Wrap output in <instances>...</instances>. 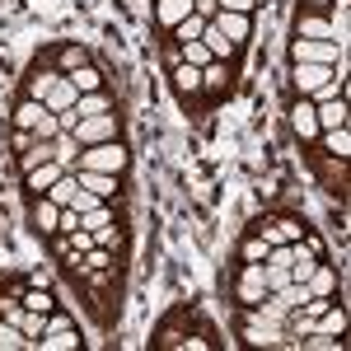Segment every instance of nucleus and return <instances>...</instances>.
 Here are the masks:
<instances>
[{
    "label": "nucleus",
    "mask_w": 351,
    "mask_h": 351,
    "mask_svg": "<svg viewBox=\"0 0 351 351\" xmlns=\"http://www.w3.org/2000/svg\"><path fill=\"white\" fill-rule=\"evenodd\" d=\"M127 164H132V150H127L122 141L84 145L80 155H75V169H94V173H112V178H122V173H127Z\"/></svg>",
    "instance_id": "1"
},
{
    "label": "nucleus",
    "mask_w": 351,
    "mask_h": 351,
    "mask_svg": "<svg viewBox=\"0 0 351 351\" xmlns=\"http://www.w3.org/2000/svg\"><path fill=\"white\" fill-rule=\"evenodd\" d=\"M234 300H239L243 309H253V304H263V300H267L263 263H239V271H234Z\"/></svg>",
    "instance_id": "2"
},
{
    "label": "nucleus",
    "mask_w": 351,
    "mask_h": 351,
    "mask_svg": "<svg viewBox=\"0 0 351 351\" xmlns=\"http://www.w3.org/2000/svg\"><path fill=\"white\" fill-rule=\"evenodd\" d=\"M71 136L80 141V150H84V145H104V141H117V112H94V117H80Z\"/></svg>",
    "instance_id": "3"
},
{
    "label": "nucleus",
    "mask_w": 351,
    "mask_h": 351,
    "mask_svg": "<svg viewBox=\"0 0 351 351\" xmlns=\"http://www.w3.org/2000/svg\"><path fill=\"white\" fill-rule=\"evenodd\" d=\"M342 47L337 43H319V38H295L291 43V61H314V66H337Z\"/></svg>",
    "instance_id": "4"
},
{
    "label": "nucleus",
    "mask_w": 351,
    "mask_h": 351,
    "mask_svg": "<svg viewBox=\"0 0 351 351\" xmlns=\"http://www.w3.org/2000/svg\"><path fill=\"white\" fill-rule=\"evenodd\" d=\"M337 75V66H314V61H291V84H295V94H314L324 80H332Z\"/></svg>",
    "instance_id": "5"
},
{
    "label": "nucleus",
    "mask_w": 351,
    "mask_h": 351,
    "mask_svg": "<svg viewBox=\"0 0 351 351\" xmlns=\"http://www.w3.org/2000/svg\"><path fill=\"white\" fill-rule=\"evenodd\" d=\"M211 24H216L220 33H225V38H230V43L239 47V43H248V33H253V14H234V10H216V14H211Z\"/></svg>",
    "instance_id": "6"
},
{
    "label": "nucleus",
    "mask_w": 351,
    "mask_h": 351,
    "mask_svg": "<svg viewBox=\"0 0 351 351\" xmlns=\"http://www.w3.org/2000/svg\"><path fill=\"white\" fill-rule=\"evenodd\" d=\"M258 234L267 243H295L300 234H304V220H295V216H281V220H263L258 225Z\"/></svg>",
    "instance_id": "7"
},
{
    "label": "nucleus",
    "mask_w": 351,
    "mask_h": 351,
    "mask_svg": "<svg viewBox=\"0 0 351 351\" xmlns=\"http://www.w3.org/2000/svg\"><path fill=\"white\" fill-rule=\"evenodd\" d=\"M66 173V164H56V160H47V164H38V169H28L24 173V188H28V197H47V188H52L56 178Z\"/></svg>",
    "instance_id": "8"
},
{
    "label": "nucleus",
    "mask_w": 351,
    "mask_h": 351,
    "mask_svg": "<svg viewBox=\"0 0 351 351\" xmlns=\"http://www.w3.org/2000/svg\"><path fill=\"white\" fill-rule=\"evenodd\" d=\"M71 173H75V183H80L84 192H94V197H104V202L117 197V178H112V173H94V169H71Z\"/></svg>",
    "instance_id": "9"
},
{
    "label": "nucleus",
    "mask_w": 351,
    "mask_h": 351,
    "mask_svg": "<svg viewBox=\"0 0 351 351\" xmlns=\"http://www.w3.org/2000/svg\"><path fill=\"white\" fill-rule=\"evenodd\" d=\"M188 14H192V0H155V24H160L164 33H173Z\"/></svg>",
    "instance_id": "10"
},
{
    "label": "nucleus",
    "mask_w": 351,
    "mask_h": 351,
    "mask_svg": "<svg viewBox=\"0 0 351 351\" xmlns=\"http://www.w3.org/2000/svg\"><path fill=\"white\" fill-rule=\"evenodd\" d=\"M291 127H295L300 141H319V122H314V104L300 94L295 99V108H291Z\"/></svg>",
    "instance_id": "11"
},
{
    "label": "nucleus",
    "mask_w": 351,
    "mask_h": 351,
    "mask_svg": "<svg viewBox=\"0 0 351 351\" xmlns=\"http://www.w3.org/2000/svg\"><path fill=\"white\" fill-rule=\"evenodd\" d=\"M33 230L38 234H56L61 230V206L47 202V197H33Z\"/></svg>",
    "instance_id": "12"
},
{
    "label": "nucleus",
    "mask_w": 351,
    "mask_h": 351,
    "mask_svg": "<svg viewBox=\"0 0 351 351\" xmlns=\"http://www.w3.org/2000/svg\"><path fill=\"white\" fill-rule=\"evenodd\" d=\"M33 347H38V351H75V347H80V332H75V324H71V328H47Z\"/></svg>",
    "instance_id": "13"
},
{
    "label": "nucleus",
    "mask_w": 351,
    "mask_h": 351,
    "mask_svg": "<svg viewBox=\"0 0 351 351\" xmlns=\"http://www.w3.org/2000/svg\"><path fill=\"white\" fill-rule=\"evenodd\" d=\"M173 89H178V99H183V104L197 99V94H202V71L188 66V61H178V66H173Z\"/></svg>",
    "instance_id": "14"
},
{
    "label": "nucleus",
    "mask_w": 351,
    "mask_h": 351,
    "mask_svg": "<svg viewBox=\"0 0 351 351\" xmlns=\"http://www.w3.org/2000/svg\"><path fill=\"white\" fill-rule=\"evenodd\" d=\"M314 122H319V132L347 127V99H328V104H314Z\"/></svg>",
    "instance_id": "15"
},
{
    "label": "nucleus",
    "mask_w": 351,
    "mask_h": 351,
    "mask_svg": "<svg viewBox=\"0 0 351 351\" xmlns=\"http://www.w3.org/2000/svg\"><path fill=\"white\" fill-rule=\"evenodd\" d=\"M295 38H319V43H332V28H328V19L319 14V10H304L295 19Z\"/></svg>",
    "instance_id": "16"
},
{
    "label": "nucleus",
    "mask_w": 351,
    "mask_h": 351,
    "mask_svg": "<svg viewBox=\"0 0 351 351\" xmlns=\"http://www.w3.org/2000/svg\"><path fill=\"white\" fill-rule=\"evenodd\" d=\"M324 19H328V28H332V43L342 47V38L351 33V0H332Z\"/></svg>",
    "instance_id": "17"
},
{
    "label": "nucleus",
    "mask_w": 351,
    "mask_h": 351,
    "mask_svg": "<svg viewBox=\"0 0 351 351\" xmlns=\"http://www.w3.org/2000/svg\"><path fill=\"white\" fill-rule=\"evenodd\" d=\"M230 89V61H206L202 66V94H220Z\"/></svg>",
    "instance_id": "18"
},
{
    "label": "nucleus",
    "mask_w": 351,
    "mask_h": 351,
    "mask_svg": "<svg viewBox=\"0 0 351 351\" xmlns=\"http://www.w3.org/2000/svg\"><path fill=\"white\" fill-rule=\"evenodd\" d=\"M304 286H309V295H324V300H332V295H337V271L328 267V263H319V267L309 271V281H304Z\"/></svg>",
    "instance_id": "19"
},
{
    "label": "nucleus",
    "mask_w": 351,
    "mask_h": 351,
    "mask_svg": "<svg viewBox=\"0 0 351 351\" xmlns=\"http://www.w3.org/2000/svg\"><path fill=\"white\" fill-rule=\"evenodd\" d=\"M75 99H80V89H75V84H71L66 75H61V80L52 84V94H47L43 104H47L52 112H66V108H75Z\"/></svg>",
    "instance_id": "20"
},
{
    "label": "nucleus",
    "mask_w": 351,
    "mask_h": 351,
    "mask_svg": "<svg viewBox=\"0 0 351 351\" xmlns=\"http://www.w3.org/2000/svg\"><path fill=\"white\" fill-rule=\"evenodd\" d=\"M47 112H52L47 104H38V99H24V104L14 108V127H19V132H33V127H38Z\"/></svg>",
    "instance_id": "21"
},
{
    "label": "nucleus",
    "mask_w": 351,
    "mask_h": 351,
    "mask_svg": "<svg viewBox=\"0 0 351 351\" xmlns=\"http://www.w3.org/2000/svg\"><path fill=\"white\" fill-rule=\"evenodd\" d=\"M75 155H80V141H75L71 132H56L52 136V160L66 164V169H75Z\"/></svg>",
    "instance_id": "22"
},
{
    "label": "nucleus",
    "mask_w": 351,
    "mask_h": 351,
    "mask_svg": "<svg viewBox=\"0 0 351 351\" xmlns=\"http://www.w3.org/2000/svg\"><path fill=\"white\" fill-rule=\"evenodd\" d=\"M202 43L211 47V56H216V61H230V56L239 52V47H234V43H230V38H225V33H220L216 24H206V33H202Z\"/></svg>",
    "instance_id": "23"
},
{
    "label": "nucleus",
    "mask_w": 351,
    "mask_h": 351,
    "mask_svg": "<svg viewBox=\"0 0 351 351\" xmlns=\"http://www.w3.org/2000/svg\"><path fill=\"white\" fill-rule=\"evenodd\" d=\"M75 188H80V183H75V173L66 169L52 188H47V202H56V206H71V202H75Z\"/></svg>",
    "instance_id": "24"
},
{
    "label": "nucleus",
    "mask_w": 351,
    "mask_h": 351,
    "mask_svg": "<svg viewBox=\"0 0 351 351\" xmlns=\"http://www.w3.org/2000/svg\"><path fill=\"white\" fill-rule=\"evenodd\" d=\"M267 253H271V243L263 239L258 230H253V234L239 243V263H267Z\"/></svg>",
    "instance_id": "25"
},
{
    "label": "nucleus",
    "mask_w": 351,
    "mask_h": 351,
    "mask_svg": "<svg viewBox=\"0 0 351 351\" xmlns=\"http://www.w3.org/2000/svg\"><path fill=\"white\" fill-rule=\"evenodd\" d=\"M75 112H80V117H94V112H112V99L104 94V89H94V94H80V99H75Z\"/></svg>",
    "instance_id": "26"
},
{
    "label": "nucleus",
    "mask_w": 351,
    "mask_h": 351,
    "mask_svg": "<svg viewBox=\"0 0 351 351\" xmlns=\"http://www.w3.org/2000/svg\"><path fill=\"white\" fill-rule=\"evenodd\" d=\"M319 136H324L328 155H337V160H347V155H351V132H347V127H332V132H319Z\"/></svg>",
    "instance_id": "27"
},
{
    "label": "nucleus",
    "mask_w": 351,
    "mask_h": 351,
    "mask_svg": "<svg viewBox=\"0 0 351 351\" xmlns=\"http://www.w3.org/2000/svg\"><path fill=\"white\" fill-rule=\"evenodd\" d=\"M56 80H61V71H33V75H28V99H38V104H43V99L52 94Z\"/></svg>",
    "instance_id": "28"
},
{
    "label": "nucleus",
    "mask_w": 351,
    "mask_h": 351,
    "mask_svg": "<svg viewBox=\"0 0 351 351\" xmlns=\"http://www.w3.org/2000/svg\"><path fill=\"white\" fill-rule=\"evenodd\" d=\"M47 160H52V141H38L33 136V150L19 155V173H28V169H38V164H47Z\"/></svg>",
    "instance_id": "29"
},
{
    "label": "nucleus",
    "mask_w": 351,
    "mask_h": 351,
    "mask_svg": "<svg viewBox=\"0 0 351 351\" xmlns=\"http://www.w3.org/2000/svg\"><path fill=\"white\" fill-rule=\"evenodd\" d=\"M206 24H211V19H202V14H197V10H192L188 19H183V24L173 28V43H197V38H202V33H206Z\"/></svg>",
    "instance_id": "30"
},
{
    "label": "nucleus",
    "mask_w": 351,
    "mask_h": 351,
    "mask_svg": "<svg viewBox=\"0 0 351 351\" xmlns=\"http://www.w3.org/2000/svg\"><path fill=\"white\" fill-rule=\"evenodd\" d=\"M14 324H19V332H24L28 342H38V337L47 332V314H38V309H24V314H19Z\"/></svg>",
    "instance_id": "31"
},
{
    "label": "nucleus",
    "mask_w": 351,
    "mask_h": 351,
    "mask_svg": "<svg viewBox=\"0 0 351 351\" xmlns=\"http://www.w3.org/2000/svg\"><path fill=\"white\" fill-rule=\"evenodd\" d=\"M178 56H183L188 66H197V71H202L206 61H216V56H211V47H206L202 38H197V43H178Z\"/></svg>",
    "instance_id": "32"
},
{
    "label": "nucleus",
    "mask_w": 351,
    "mask_h": 351,
    "mask_svg": "<svg viewBox=\"0 0 351 351\" xmlns=\"http://www.w3.org/2000/svg\"><path fill=\"white\" fill-rule=\"evenodd\" d=\"M66 80L75 84V89H80V94H94V89H104V75H99V71H94V66H80V71H71V75H66Z\"/></svg>",
    "instance_id": "33"
},
{
    "label": "nucleus",
    "mask_w": 351,
    "mask_h": 351,
    "mask_svg": "<svg viewBox=\"0 0 351 351\" xmlns=\"http://www.w3.org/2000/svg\"><path fill=\"white\" fill-rule=\"evenodd\" d=\"M0 347H5V351H24V347H33V342L19 332V324H10V319H5V324H0Z\"/></svg>",
    "instance_id": "34"
},
{
    "label": "nucleus",
    "mask_w": 351,
    "mask_h": 351,
    "mask_svg": "<svg viewBox=\"0 0 351 351\" xmlns=\"http://www.w3.org/2000/svg\"><path fill=\"white\" fill-rule=\"evenodd\" d=\"M61 75H71V71H80V66H89V52L84 47H61Z\"/></svg>",
    "instance_id": "35"
},
{
    "label": "nucleus",
    "mask_w": 351,
    "mask_h": 351,
    "mask_svg": "<svg viewBox=\"0 0 351 351\" xmlns=\"http://www.w3.org/2000/svg\"><path fill=\"white\" fill-rule=\"evenodd\" d=\"M80 225H84V230H104V225H112V211H108V202H99L94 211H84V216H80Z\"/></svg>",
    "instance_id": "36"
},
{
    "label": "nucleus",
    "mask_w": 351,
    "mask_h": 351,
    "mask_svg": "<svg viewBox=\"0 0 351 351\" xmlns=\"http://www.w3.org/2000/svg\"><path fill=\"white\" fill-rule=\"evenodd\" d=\"M328 99H342V75H332V80H324L314 94H309V104H328Z\"/></svg>",
    "instance_id": "37"
},
{
    "label": "nucleus",
    "mask_w": 351,
    "mask_h": 351,
    "mask_svg": "<svg viewBox=\"0 0 351 351\" xmlns=\"http://www.w3.org/2000/svg\"><path fill=\"white\" fill-rule=\"evenodd\" d=\"M24 309H38V314H52V295H47V291H28V295H24Z\"/></svg>",
    "instance_id": "38"
},
{
    "label": "nucleus",
    "mask_w": 351,
    "mask_h": 351,
    "mask_svg": "<svg viewBox=\"0 0 351 351\" xmlns=\"http://www.w3.org/2000/svg\"><path fill=\"white\" fill-rule=\"evenodd\" d=\"M99 202H104V197H94V192H84V188H75V202H71V206H75V211H94V206H99Z\"/></svg>",
    "instance_id": "39"
},
{
    "label": "nucleus",
    "mask_w": 351,
    "mask_h": 351,
    "mask_svg": "<svg viewBox=\"0 0 351 351\" xmlns=\"http://www.w3.org/2000/svg\"><path fill=\"white\" fill-rule=\"evenodd\" d=\"M258 0H216V10H234V14H253Z\"/></svg>",
    "instance_id": "40"
},
{
    "label": "nucleus",
    "mask_w": 351,
    "mask_h": 351,
    "mask_svg": "<svg viewBox=\"0 0 351 351\" xmlns=\"http://www.w3.org/2000/svg\"><path fill=\"white\" fill-rule=\"evenodd\" d=\"M192 10H197L202 19H211V14H216V0H192Z\"/></svg>",
    "instance_id": "41"
},
{
    "label": "nucleus",
    "mask_w": 351,
    "mask_h": 351,
    "mask_svg": "<svg viewBox=\"0 0 351 351\" xmlns=\"http://www.w3.org/2000/svg\"><path fill=\"white\" fill-rule=\"evenodd\" d=\"M304 5H309V10H328L332 0H304Z\"/></svg>",
    "instance_id": "42"
}]
</instances>
